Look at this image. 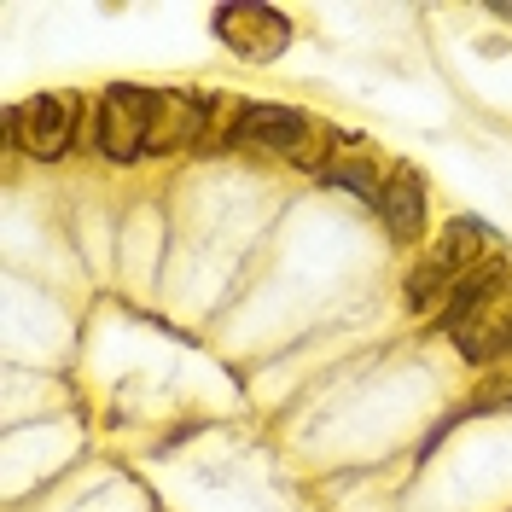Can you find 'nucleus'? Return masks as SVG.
I'll return each instance as SVG.
<instances>
[{"label":"nucleus","mask_w":512,"mask_h":512,"mask_svg":"<svg viewBox=\"0 0 512 512\" xmlns=\"http://www.w3.org/2000/svg\"><path fill=\"white\" fill-rule=\"evenodd\" d=\"M483 245H495V227L483 222V216H454V222H443V233L431 239V251L414 262V274L402 286L408 309L414 315H443V303L454 297V286L483 262Z\"/></svg>","instance_id":"obj_1"},{"label":"nucleus","mask_w":512,"mask_h":512,"mask_svg":"<svg viewBox=\"0 0 512 512\" xmlns=\"http://www.w3.org/2000/svg\"><path fill=\"white\" fill-rule=\"evenodd\" d=\"M227 140L233 146H251V152H274V158H291L303 163V169H320L326 152H315L320 128L309 111H297V105H268V99H245L239 111H233V128H227Z\"/></svg>","instance_id":"obj_2"},{"label":"nucleus","mask_w":512,"mask_h":512,"mask_svg":"<svg viewBox=\"0 0 512 512\" xmlns=\"http://www.w3.org/2000/svg\"><path fill=\"white\" fill-rule=\"evenodd\" d=\"M82 94H30L6 105V146L30 152L35 163H59L76 146V123H82Z\"/></svg>","instance_id":"obj_3"},{"label":"nucleus","mask_w":512,"mask_h":512,"mask_svg":"<svg viewBox=\"0 0 512 512\" xmlns=\"http://www.w3.org/2000/svg\"><path fill=\"white\" fill-rule=\"evenodd\" d=\"M152 99H158V88H134V82H111V88L94 99V146H99V158H111V163L146 158Z\"/></svg>","instance_id":"obj_4"},{"label":"nucleus","mask_w":512,"mask_h":512,"mask_svg":"<svg viewBox=\"0 0 512 512\" xmlns=\"http://www.w3.org/2000/svg\"><path fill=\"white\" fill-rule=\"evenodd\" d=\"M210 30L233 59L245 64H274L291 47V18L280 6H262V0H233L210 12Z\"/></svg>","instance_id":"obj_5"},{"label":"nucleus","mask_w":512,"mask_h":512,"mask_svg":"<svg viewBox=\"0 0 512 512\" xmlns=\"http://www.w3.org/2000/svg\"><path fill=\"white\" fill-rule=\"evenodd\" d=\"M210 94H192V88H158L152 99V134H146V158H169V152H187L198 134H210Z\"/></svg>","instance_id":"obj_6"},{"label":"nucleus","mask_w":512,"mask_h":512,"mask_svg":"<svg viewBox=\"0 0 512 512\" xmlns=\"http://www.w3.org/2000/svg\"><path fill=\"white\" fill-rule=\"evenodd\" d=\"M373 210H379L384 233H390L396 245H419V239H425V175L408 169V163H402V169H390Z\"/></svg>","instance_id":"obj_7"},{"label":"nucleus","mask_w":512,"mask_h":512,"mask_svg":"<svg viewBox=\"0 0 512 512\" xmlns=\"http://www.w3.org/2000/svg\"><path fill=\"white\" fill-rule=\"evenodd\" d=\"M507 274H512V262H507L501 251H489V256L478 262V268H472V274H466V280L454 286V297H448V303H443V315H437V332H443L448 344H454V332H460L466 320L478 315V303H483V297H489L495 286H501Z\"/></svg>","instance_id":"obj_8"},{"label":"nucleus","mask_w":512,"mask_h":512,"mask_svg":"<svg viewBox=\"0 0 512 512\" xmlns=\"http://www.w3.org/2000/svg\"><path fill=\"white\" fill-rule=\"evenodd\" d=\"M495 361H512V326H507V338H501V350H495Z\"/></svg>","instance_id":"obj_9"}]
</instances>
